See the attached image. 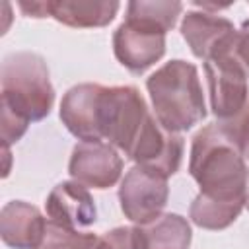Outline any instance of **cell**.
<instances>
[{
    "instance_id": "23",
    "label": "cell",
    "mask_w": 249,
    "mask_h": 249,
    "mask_svg": "<svg viewBox=\"0 0 249 249\" xmlns=\"http://www.w3.org/2000/svg\"><path fill=\"white\" fill-rule=\"evenodd\" d=\"M245 208L249 210V187H247V195H245Z\"/></svg>"
},
{
    "instance_id": "2",
    "label": "cell",
    "mask_w": 249,
    "mask_h": 249,
    "mask_svg": "<svg viewBox=\"0 0 249 249\" xmlns=\"http://www.w3.org/2000/svg\"><path fill=\"white\" fill-rule=\"evenodd\" d=\"M158 123L169 132L191 130L206 117V101L193 62L173 58L146 80Z\"/></svg>"
},
{
    "instance_id": "5",
    "label": "cell",
    "mask_w": 249,
    "mask_h": 249,
    "mask_svg": "<svg viewBox=\"0 0 249 249\" xmlns=\"http://www.w3.org/2000/svg\"><path fill=\"white\" fill-rule=\"evenodd\" d=\"M150 113L142 93L134 86H103L97 103V136L126 158L144 132Z\"/></svg>"
},
{
    "instance_id": "9",
    "label": "cell",
    "mask_w": 249,
    "mask_h": 249,
    "mask_svg": "<svg viewBox=\"0 0 249 249\" xmlns=\"http://www.w3.org/2000/svg\"><path fill=\"white\" fill-rule=\"evenodd\" d=\"M183 148H185V142L181 134L165 130L154 115L148 121L144 132L140 134L128 160H132L136 165L154 169L169 179L171 175L177 173L181 165Z\"/></svg>"
},
{
    "instance_id": "18",
    "label": "cell",
    "mask_w": 249,
    "mask_h": 249,
    "mask_svg": "<svg viewBox=\"0 0 249 249\" xmlns=\"http://www.w3.org/2000/svg\"><path fill=\"white\" fill-rule=\"evenodd\" d=\"M99 235L62 228L49 220L45 241L39 249H95Z\"/></svg>"
},
{
    "instance_id": "19",
    "label": "cell",
    "mask_w": 249,
    "mask_h": 249,
    "mask_svg": "<svg viewBox=\"0 0 249 249\" xmlns=\"http://www.w3.org/2000/svg\"><path fill=\"white\" fill-rule=\"evenodd\" d=\"M95 249H134L132 243V228H113L105 231L99 239Z\"/></svg>"
},
{
    "instance_id": "12",
    "label": "cell",
    "mask_w": 249,
    "mask_h": 249,
    "mask_svg": "<svg viewBox=\"0 0 249 249\" xmlns=\"http://www.w3.org/2000/svg\"><path fill=\"white\" fill-rule=\"evenodd\" d=\"M101 84L84 82L72 86L60 101V121L82 142H101L97 136V103Z\"/></svg>"
},
{
    "instance_id": "3",
    "label": "cell",
    "mask_w": 249,
    "mask_h": 249,
    "mask_svg": "<svg viewBox=\"0 0 249 249\" xmlns=\"http://www.w3.org/2000/svg\"><path fill=\"white\" fill-rule=\"evenodd\" d=\"M54 105V88L45 58L31 51L8 54L0 66V107L27 123L49 117Z\"/></svg>"
},
{
    "instance_id": "10",
    "label": "cell",
    "mask_w": 249,
    "mask_h": 249,
    "mask_svg": "<svg viewBox=\"0 0 249 249\" xmlns=\"http://www.w3.org/2000/svg\"><path fill=\"white\" fill-rule=\"evenodd\" d=\"M45 210L51 222L84 231L97 220V208L91 193L78 181H62L54 185L45 200Z\"/></svg>"
},
{
    "instance_id": "13",
    "label": "cell",
    "mask_w": 249,
    "mask_h": 249,
    "mask_svg": "<svg viewBox=\"0 0 249 249\" xmlns=\"http://www.w3.org/2000/svg\"><path fill=\"white\" fill-rule=\"evenodd\" d=\"M181 35L196 58L206 60L212 53L237 37V29L228 18L204 10H189L181 21Z\"/></svg>"
},
{
    "instance_id": "1",
    "label": "cell",
    "mask_w": 249,
    "mask_h": 249,
    "mask_svg": "<svg viewBox=\"0 0 249 249\" xmlns=\"http://www.w3.org/2000/svg\"><path fill=\"white\" fill-rule=\"evenodd\" d=\"M189 173L200 189L198 195L216 202L245 204L249 165L230 128L210 123L193 136Z\"/></svg>"
},
{
    "instance_id": "4",
    "label": "cell",
    "mask_w": 249,
    "mask_h": 249,
    "mask_svg": "<svg viewBox=\"0 0 249 249\" xmlns=\"http://www.w3.org/2000/svg\"><path fill=\"white\" fill-rule=\"evenodd\" d=\"M237 37L212 53L204 62L210 109L216 123L233 134L249 115V74L235 53Z\"/></svg>"
},
{
    "instance_id": "15",
    "label": "cell",
    "mask_w": 249,
    "mask_h": 249,
    "mask_svg": "<svg viewBox=\"0 0 249 249\" xmlns=\"http://www.w3.org/2000/svg\"><path fill=\"white\" fill-rule=\"evenodd\" d=\"M119 8L117 0H51V18L68 27H105Z\"/></svg>"
},
{
    "instance_id": "17",
    "label": "cell",
    "mask_w": 249,
    "mask_h": 249,
    "mask_svg": "<svg viewBox=\"0 0 249 249\" xmlns=\"http://www.w3.org/2000/svg\"><path fill=\"white\" fill-rule=\"evenodd\" d=\"M181 12H183V4L175 2V0L173 2L171 0H154V2L132 0L126 4V16L128 18H138V19L150 21L154 25H160L165 31L175 27Z\"/></svg>"
},
{
    "instance_id": "11",
    "label": "cell",
    "mask_w": 249,
    "mask_h": 249,
    "mask_svg": "<svg viewBox=\"0 0 249 249\" xmlns=\"http://www.w3.org/2000/svg\"><path fill=\"white\" fill-rule=\"evenodd\" d=\"M49 220L25 200H10L0 210V237L10 249H39L47 235Z\"/></svg>"
},
{
    "instance_id": "6",
    "label": "cell",
    "mask_w": 249,
    "mask_h": 249,
    "mask_svg": "<svg viewBox=\"0 0 249 249\" xmlns=\"http://www.w3.org/2000/svg\"><path fill=\"white\" fill-rule=\"evenodd\" d=\"M169 198L167 177L142 167L132 165L119 187V202L124 218H128L134 226H144L154 222L163 214V208Z\"/></svg>"
},
{
    "instance_id": "8",
    "label": "cell",
    "mask_w": 249,
    "mask_h": 249,
    "mask_svg": "<svg viewBox=\"0 0 249 249\" xmlns=\"http://www.w3.org/2000/svg\"><path fill=\"white\" fill-rule=\"evenodd\" d=\"M72 181L89 189L105 191L119 183L123 175V158L109 142H78L68 161Z\"/></svg>"
},
{
    "instance_id": "7",
    "label": "cell",
    "mask_w": 249,
    "mask_h": 249,
    "mask_svg": "<svg viewBox=\"0 0 249 249\" xmlns=\"http://www.w3.org/2000/svg\"><path fill=\"white\" fill-rule=\"evenodd\" d=\"M165 33L160 25L124 16L113 33L115 58L132 74H142L165 54Z\"/></svg>"
},
{
    "instance_id": "22",
    "label": "cell",
    "mask_w": 249,
    "mask_h": 249,
    "mask_svg": "<svg viewBox=\"0 0 249 249\" xmlns=\"http://www.w3.org/2000/svg\"><path fill=\"white\" fill-rule=\"evenodd\" d=\"M235 136H237V140H239V146H241V152H243L245 160L249 161V115H247L245 121L239 124Z\"/></svg>"
},
{
    "instance_id": "16",
    "label": "cell",
    "mask_w": 249,
    "mask_h": 249,
    "mask_svg": "<svg viewBox=\"0 0 249 249\" xmlns=\"http://www.w3.org/2000/svg\"><path fill=\"white\" fill-rule=\"evenodd\" d=\"M245 208L243 202H216L210 200L202 195H196L189 206V218L195 226L202 228V230H226L230 228L237 216L241 214V210Z\"/></svg>"
},
{
    "instance_id": "20",
    "label": "cell",
    "mask_w": 249,
    "mask_h": 249,
    "mask_svg": "<svg viewBox=\"0 0 249 249\" xmlns=\"http://www.w3.org/2000/svg\"><path fill=\"white\" fill-rule=\"evenodd\" d=\"M235 53L241 64L245 66L249 74V19L243 21L241 29H237V41H235Z\"/></svg>"
},
{
    "instance_id": "14",
    "label": "cell",
    "mask_w": 249,
    "mask_h": 249,
    "mask_svg": "<svg viewBox=\"0 0 249 249\" xmlns=\"http://www.w3.org/2000/svg\"><path fill=\"white\" fill-rule=\"evenodd\" d=\"M191 239L189 220L175 212H165L144 226H132L134 249H189Z\"/></svg>"
},
{
    "instance_id": "21",
    "label": "cell",
    "mask_w": 249,
    "mask_h": 249,
    "mask_svg": "<svg viewBox=\"0 0 249 249\" xmlns=\"http://www.w3.org/2000/svg\"><path fill=\"white\" fill-rule=\"evenodd\" d=\"M18 8L27 18H47L51 16V0H35V2H18Z\"/></svg>"
}]
</instances>
